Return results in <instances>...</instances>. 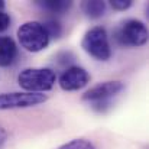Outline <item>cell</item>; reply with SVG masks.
I'll list each match as a JSON object with an SVG mask.
<instances>
[{"mask_svg":"<svg viewBox=\"0 0 149 149\" xmlns=\"http://www.w3.org/2000/svg\"><path fill=\"white\" fill-rule=\"evenodd\" d=\"M36 4L39 7H42L44 10L51 12V13H56V15L65 13L72 6L71 1H65V0H45V1H36Z\"/></svg>","mask_w":149,"mask_h":149,"instance_id":"cell-9","label":"cell"},{"mask_svg":"<svg viewBox=\"0 0 149 149\" xmlns=\"http://www.w3.org/2000/svg\"><path fill=\"white\" fill-rule=\"evenodd\" d=\"M58 149H96V146L87 139H74L59 146Z\"/></svg>","mask_w":149,"mask_h":149,"instance_id":"cell-12","label":"cell"},{"mask_svg":"<svg viewBox=\"0 0 149 149\" xmlns=\"http://www.w3.org/2000/svg\"><path fill=\"white\" fill-rule=\"evenodd\" d=\"M47 94L42 93H1L0 94V110L26 109L38 106L47 101Z\"/></svg>","mask_w":149,"mask_h":149,"instance_id":"cell-6","label":"cell"},{"mask_svg":"<svg viewBox=\"0 0 149 149\" xmlns=\"http://www.w3.org/2000/svg\"><path fill=\"white\" fill-rule=\"evenodd\" d=\"M4 6H6V3H4L3 0H0V10H3V9H4Z\"/></svg>","mask_w":149,"mask_h":149,"instance_id":"cell-16","label":"cell"},{"mask_svg":"<svg viewBox=\"0 0 149 149\" xmlns=\"http://www.w3.org/2000/svg\"><path fill=\"white\" fill-rule=\"evenodd\" d=\"M125 90V84L122 81H104L91 87L83 94V100L88 101L96 110L104 111L106 107L110 106L111 100L119 96Z\"/></svg>","mask_w":149,"mask_h":149,"instance_id":"cell-3","label":"cell"},{"mask_svg":"<svg viewBox=\"0 0 149 149\" xmlns=\"http://www.w3.org/2000/svg\"><path fill=\"white\" fill-rule=\"evenodd\" d=\"M81 47L90 56H93L97 61H107L111 56L109 35L103 26H94L90 31H87L83 38Z\"/></svg>","mask_w":149,"mask_h":149,"instance_id":"cell-4","label":"cell"},{"mask_svg":"<svg viewBox=\"0 0 149 149\" xmlns=\"http://www.w3.org/2000/svg\"><path fill=\"white\" fill-rule=\"evenodd\" d=\"M56 81V74L51 68H26L17 75L19 86L26 93L49 91Z\"/></svg>","mask_w":149,"mask_h":149,"instance_id":"cell-1","label":"cell"},{"mask_svg":"<svg viewBox=\"0 0 149 149\" xmlns=\"http://www.w3.org/2000/svg\"><path fill=\"white\" fill-rule=\"evenodd\" d=\"M17 39L28 52H39L49 44V36L41 22H25L17 29Z\"/></svg>","mask_w":149,"mask_h":149,"instance_id":"cell-2","label":"cell"},{"mask_svg":"<svg viewBox=\"0 0 149 149\" xmlns=\"http://www.w3.org/2000/svg\"><path fill=\"white\" fill-rule=\"evenodd\" d=\"M10 26V16L4 10H0V32H4Z\"/></svg>","mask_w":149,"mask_h":149,"instance_id":"cell-14","label":"cell"},{"mask_svg":"<svg viewBox=\"0 0 149 149\" xmlns=\"http://www.w3.org/2000/svg\"><path fill=\"white\" fill-rule=\"evenodd\" d=\"M114 39L123 47H142L148 42V28L138 19L125 20L116 29Z\"/></svg>","mask_w":149,"mask_h":149,"instance_id":"cell-5","label":"cell"},{"mask_svg":"<svg viewBox=\"0 0 149 149\" xmlns=\"http://www.w3.org/2000/svg\"><path fill=\"white\" fill-rule=\"evenodd\" d=\"M42 25H44V28H45V31H47L49 39L51 38H59V36H61V33H62V26H61V23H59L56 19H47Z\"/></svg>","mask_w":149,"mask_h":149,"instance_id":"cell-11","label":"cell"},{"mask_svg":"<svg viewBox=\"0 0 149 149\" xmlns=\"http://www.w3.org/2000/svg\"><path fill=\"white\" fill-rule=\"evenodd\" d=\"M110 6L114 10H126L132 6V0H111Z\"/></svg>","mask_w":149,"mask_h":149,"instance_id":"cell-13","label":"cell"},{"mask_svg":"<svg viewBox=\"0 0 149 149\" xmlns=\"http://www.w3.org/2000/svg\"><path fill=\"white\" fill-rule=\"evenodd\" d=\"M83 10L84 13L90 17V19H99L104 15L106 12V3L100 1V0H91V1H84L83 4Z\"/></svg>","mask_w":149,"mask_h":149,"instance_id":"cell-10","label":"cell"},{"mask_svg":"<svg viewBox=\"0 0 149 149\" xmlns=\"http://www.w3.org/2000/svg\"><path fill=\"white\" fill-rule=\"evenodd\" d=\"M17 56V47L10 36H0V67H9Z\"/></svg>","mask_w":149,"mask_h":149,"instance_id":"cell-8","label":"cell"},{"mask_svg":"<svg viewBox=\"0 0 149 149\" xmlns=\"http://www.w3.org/2000/svg\"><path fill=\"white\" fill-rule=\"evenodd\" d=\"M58 83L64 91H77L90 83V74L83 67L71 65L64 70Z\"/></svg>","mask_w":149,"mask_h":149,"instance_id":"cell-7","label":"cell"},{"mask_svg":"<svg viewBox=\"0 0 149 149\" xmlns=\"http://www.w3.org/2000/svg\"><path fill=\"white\" fill-rule=\"evenodd\" d=\"M6 138H7V132H6V129H4V127H1V126H0V145H1V143H4Z\"/></svg>","mask_w":149,"mask_h":149,"instance_id":"cell-15","label":"cell"}]
</instances>
